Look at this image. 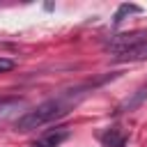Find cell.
<instances>
[{"instance_id": "obj_1", "label": "cell", "mask_w": 147, "mask_h": 147, "mask_svg": "<svg viewBox=\"0 0 147 147\" xmlns=\"http://www.w3.org/2000/svg\"><path fill=\"white\" fill-rule=\"evenodd\" d=\"M74 103H76L74 94H69V92H67V94H60L57 99H48V101L39 103L37 108L28 110L25 115H21L14 126H16V131H23V133L34 131V129H39V126H44V124H48V122L67 115Z\"/></svg>"}, {"instance_id": "obj_2", "label": "cell", "mask_w": 147, "mask_h": 147, "mask_svg": "<svg viewBox=\"0 0 147 147\" xmlns=\"http://www.w3.org/2000/svg\"><path fill=\"white\" fill-rule=\"evenodd\" d=\"M145 39H147V32H142V30H138V32H122V34L110 37L103 44V48L110 55H117V53H122V51H126V48H131V46H136V44H140Z\"/></svg>"}, {"instance_id": "obj_3", "label": "cell", "mask_w": 147, "mask_h": 147, "mask_svg": "<svg viewBox=\"0 0 147 147\" xmlns=\"http://www.w3.org/2000/svg\"><path fill=\"white\" fill-rule=\"evenodd\" d=\"M113 57H115V62H140V60H147V39L136 44V46H131V48H126V51H122V53H117V55H113Z\"/></svg>"}, {"instance_id": "obj_4", "label": "cell", "mask_w": 147, "mask_h": 147, "mask_svg": "<svg viewBox=\"0 0 147 147\" xmlns=\"http://www.w3.org/2000/svg\"><path fill=\"white\" fill-rule=\"evenodd\" d=\"M145 99H147V85H145V87H140V90H138L131 99H126V101L117 108V113H131V110H136V108H138Z\"/></svg>"}, {"instance_id": "obj_5", "label": "cell", "mask_w": 147, "mask_h": 147, "mask_svg": "<svg viewBox=\"0 0 147 147\" xmlns=\"http://www.w3.org/2000/svg\"><path fill=\"white\" fill-rule=\"evenodd\" d=\"M67 136H69V131H67V129L51 131V133H46V136H44V138H41V140H39L34 147H57V145H60V142H62Z\"/></svg>"}, {"instance_id": "obj_6", "label": "cell", "mask_w": 147, "mask_h": 147, "mask_svg": "<svg viewBox=\"0 0 147 147\" xmlns=\"http://www.w3.org/2000/svg\"><path fill=\"white\" fill-rule=\"evenodd\" d=\"M101 142H103V147H124L126 138H124V133H119L117 129H108V131L101 136Z\"/></svg>"}, {"instance_id": "obj_7", "label": "cell", "mask_w": 147, "mask_h": 147, "mask_svg": "<svg viewBox=\"0 0 147 147\" xmlns=\"http://www.w3.org/2000/svg\"><path fill=\"white\" fill-rule=\"evenodd\" d=\"M142 9L138 7V5H119V9L115 11V23H119V21H124V16L126 14H140Z\"/></svg>"}, {"instance_id": "obj_8", "label": "cell", "mask_w": 147, "mask_h": 147, "mask_svg": "<svg viewBox=\"0 0 147 147\" xmlns=\"http://www.w3.org/2000/svg\"><path fill=\"white\" fill-rule=\"evenodd\" d=\"M14 67H16V62H14V60H9V57H0V74L11 71Z\"/></svg>"}]
</instances>
